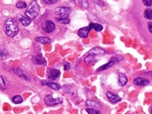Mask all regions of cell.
I'll list each match as a JSON object with an SVG mask.
<instances>
[{
	"label": "cell",
	"instance_id": "obj_31",
	"mask_svg": "<svg viewBox=\"0 0 152 114\" xmlns=\"http://www.w3.org/2000/svg\"><path fill=\"white\" fill-rule=\"evenodd\" d=\"M94 2H95V3H97V4H101V6L102 7H103V6H105V4L103 3V2H101V1H99V0H94Z\"/></svg>",
	"mask_w": 152,
	"mask_h": 114
},
{
	"label": "cell",
	"instance_id": "obj_34",
	"mask_svg": "<svg viewBox=\"0 0 152 114\" xmlns=\"http://www.w3.org/2000/svg\"><path fill=\"white\" fill-rule=\"evenodd\" d=\"M151 113L152 114V108H151Z\"/></svg>",
	"mask_w": 152,
	"mask_h": 114
},
{
	"label": "cell",
	"instance_id": "obj_8",
	"mask_svg": "<svg viewBox=\"0 0 152 114\" xmlns=\"http://www.w3.org/2000/svg\"><path fill=\"white\" fill-rule=\"evenodd\" d=\"M133 83L136 86H148L150 84V81L146 78L143 77H136L133 80Z\"/></svg>",
	"mask_w": 152,
	"mask_h": 114
},
{
	"label": "cell",
	"instance_id": "obj_1",
	"mask_svg": "<svg viewBox=\"0 0 152 114\" xmlns=\"http://www.w3.org/2000/svg\"><path fill=\"white\" fill-rule=\"evenodd\" d=\"M4 31L7 35L10 37L16 36L19 32V26L16 20L13 18H8L4 22Z\"/></svg>",
	"mask_w": 152,
	"mask_h": 114
},
{
	"label": "cell",
	"instance_id": "obj_29",
	"mask_svg": "<svg viewBox=\"0 0 152 114\" xmlns=\"http://www.w3.org/2000/svg\"><path fill=\"white\" fill-rule=\"evenodd\" d=\"M58 0H43V2H44L46 4H48V5H50V4H53V3H56Z\"/></svg>",
	"mask_w": 152,
	"mask_h": 114
},
{
	"label": "cell",
	"instance_id": "obj_13",
	"mask_svg": "<svg viewBox=\"0 0 152 114\" xmlns=\"http://www.w3.org/2000/svg\"><path fill=\"white\" fill-rule=\"evenodd\" d=\"M89 30H90L89 27H83V28H80L79 30H78V35H79V37L82 38H87L88 35H89Z\"/></svg>",
	"mask_w": 152,
	"mask_h": 114
},
{
	"label": "cell",
	"instance_id": "obj_18",
	"mask_svg": "<svg viewBox=\"0 0 152 114\" xmlns=\"http://www.w3.org/2000/svg\"><path fill=\"white\" fill-rule=\"evenodd\" d=\"M89 27L90 28H94L95 31H98V32L102 31V30H103V27L102 25H100V24H96V23H90Z\"/></svg>",
	"mask_w": 152,
	"mask_h": 114
},
{
	"label": "cell",
	"instance_id": "obj_27",
	"mask_svg": "<svg viewBox=\"0 0 152 114\" xmlns=\"http://www.w3.org/2000/svg\"><path fill=\"white\" fill-rule=\"evenodd\" d=\"M143 4L146 7H151L152 5V0H143Z\"/></svg>",
	"mask_w": 152,
	"mask_h": 114
},
{
	"label": "cell",
	"instance_id": "obj_14",
	"mask_svg": "<svg viewBox=\"0 0 152 114\" xmlns=\"http://www.w3.org/2000/svg\"><path fill=\"white\" fill-rule=\"evenodd\" d=\"M105 54V51L103 49H102L100 48H95L91 49L89 52V55H94V56H103V55Z\"/></svg>",
	"mask_w": 152,
	"mask_h": 114
},
{
	"label": "cell",
	"instance_id": "obj_7",
	"mask_svg": "<svg viewBox=\"0 0 152 114\" xmlns=\"http://www.w3.org/2000/svg\"><path fill=\"white\" fill-rule=\"evenodd\" d=\"M107 97L109 99V101H111L112 104H116L118 102H120L121 100V98L119 95H116L113 92L108 91L107 92Z\"/></svg>",
	"mask_w": 152,
	"mask_h": 114
},
{
	"label": "cell",
	"instance_id": "obj_26",
	"mask_svg": "<svg viewBox=\"0 0 152 114\" xmlns=\"http://www.w3.org/2000/svg\"><path fill=\"white\" fill-rule=\"evenodd\" d=\"M0 78H1V89L4 90L7 87V83L5 82V80H4L3 76L0 77Z\"/></svg>",
	"mask_w": 152,
	"mask_h": 114
},
{
	"label": "cell",
	"instance_id": "obj_12",
	"mask_svg": "<svg viewBox=\"0 0 152 114\" xmlns=\"http://www.w3.org/2000/svg\"><path fill=\"white\" fill-rule=\"evenodd\" d=\"M86 105L87 108H95V109H98V110H99L101 108V105L99 104L98 102L94 101V100H91V99H88L86 101Z\"/></svg>",
	"mask_w": 152,
	"mask_h": 114
},
{
	"label": "cell",
	"instance_id": "obj_15",
	"mask_svg": "<svg viewBox=\"0 0 152 114\" xmlns=\"http://www.w3.org/2000/svg\"><path fill=\"white\" fill-rule=\"evenodd\" d=\"M118 82H119V84L121 86L126 85L127 83H128V78H127L126 75L121 73H119L118 74Z\"/></svg>",
	"mask_w": 152,
	"mask_h": 114
},
{
	"label": "cell",
	"instance_id": "obj_2",
	"mask_svg": "<svg viewBox=\"0 0 152 114\" xmlns=\"http://www.w3.org/2000/svg\"><path fill=\"white\" fill-rule=\"evenodd\" d=\"M39 12H40L39 4H38V3L36 0H33V2H31V3L29 4V6H28V7H27L25 12V15L27 17L30 18L31 20H33L38 16Z\"/></svg>",
	"mask_w": 152,
	"mask_h": 114
},
{
	"label": "cell",
	"instance_id": "obj_3",
	"mask_svg": "<svg viewBox=\"0 0 152 114\" xmlns=\"http://www.w3.org/2000/svg\"><path fill=\"white\" fill-rule=\"evenodd\" d=\"M44 102L46 104L50 107H53L55 105L60 104L63 103V99L62 98H54L52 95H47L44 97Z\"/></svg>",
	"mask_w": 152,
	"mask_h": 114
},
{
	"label": "cell",
	"instance_id": "obj_28",
	"mask_svg": "<svg viewBox=\"0 0 152 114\" xmlns=\"http://www.w3.org/2000/svg\"><path fill=\"white\" fill-rule=\"evenodd\" d=\"M7 56V51L2 49V51H1V59L3 60V59H5Z\"/></svg>",
	"mask_w": 152,
	"mask_h": 114
},
{
	"label": "cell",
	"instance_id": "obj_33",
	"mask_svg": "<svg viewBox=\"0 0 152 114\" xmlns=\"http://www.w3.org/2000/svg\"><path fill=\"white\" fill-rule=\"evenodd\" d=\"M146 75H149V76H151L152 77V72H148V73H146Z\"/></svg>",
	"mask_w": 152,
	"mask_h": 114
},
{
	"label": "cell",
	"instance_id": "obj_11",
	"mask_svg": "<svg viewBox=\"0 0 152 114\" xmlns=\"http://www.w3.org/2000/svg\"><path fill=\"white\" fill-rule=\"evenodd\" d=\"M42 85H46L49 86L50 88L52 89V90H55V91H59L62 88L59 83H51V82H47V81H42Z\"/></svg>",
	"mask_w": 152,
	"mask_h": 114
},
{
	"label": "cell",
	"instance_id": "obj_24",
	"mask_svg": "<svg viewBox=\"0 0 152 114\" xmlns=\"http://www.w3.org/2000/svg\"><path fill=\"white\" fill-rule=\"evenodd\" d=\"M86 110L88 114H101V113H100L99 110H98V109H95V108H87Z\"/></svg>",
	"mask_w": 152,
	"mask_h": 114
},
{
	"label": "cell",
	"instance_id": "obj_21",
	"mask_svg": "<svg viewBox=\"0 0 152 114\" xmlns=\"http://www.w3.org/2000/svg\"><path fill=\"white\" fill-rule=\"evenodd\" d=\"M12 102L16 104H20L23 103V98L20 95H16L12 98Z\"/></svg>",
	"mask_w": 152,
	"mask_h": 114
},
{
	"label": "cell",
	"instance_id": "obj_23",
	"mask_svg": "<svg viewBox=\"0 0 152 114\" xmlns=\"http://www.w3.org/2000/svg\"><path fill=\"white\" fill-rule=\"evenodd\" d=\"M56 20H57V21H59L60 23H62V24H68L70 22L68 16H66V17H57Z\"/></svg>",
	"mask_w": 152,
	"mask_h": 114
},
{
	"label": "cell",
	"instance_id": "obj_20",
	"mask_svg": "<svg viewBox=\"0 0 152 114\" xmlns=\"http://www.w3.org/2000/svg\"><path fill=\"white\" fill-rule=\"evenodd\" d=\"M32 20L29 17H27V16H22L21 18H20V22L24 26H28L29 25H30V23H31Z\"/></svg>",
	"mask_w": 152,
	"mask_h": 114
},
{
	"label": "cell",
	"instance_id": "obj_25",
	"mask_svg": "<svg viewBox=\"0 0 152 114\" xmlns=\"http://www.w3.org/2000/svg\"><path fill=\"white\" fill-rule=\"evenodd\" d=\"M26 7H27V4H26L25 2H23V1H20V2H18V3H16V7H17V8H20V9L25 8Z\"/></svg>",
	"mask_w": 152,
	"mask_h": 114
},
{
	"label": "cell",
	"instance_id": "obj_4",
	"mask_svg": "<svg viewBox=\"0 0 152 114\" xmlns=\"http://www.w3.org/2000/svg\"><path fill=\"white\" fill-rule=\"evenodd\" d=\"M122 60V58L121 57L119 56H114L111 58V60L108 62V63L105 64L104 65H102L98 68V69H97V72H101V71H103V70H106L109 69V68H111V67L114 66L115 64L118 62H120L121 60Z\"/></svg>",
	"mask_w": 152,
	"mask_h": 114
},
{
	"label": "cell",
	"instance_id": "obj_19",
	"mask_svg": "<svg viewBox=\"0 0 152 114\" xmlns=\"http://www.w3.org/2000/svg\"><path fill=\"white\" fill-rule=\"evenodd\" d=\"M74 2L76 3V4L79 5L80 7H81L84 9H86L88 7V2H87V0H74Z\"/></svg>",
	"mask_w": 152,
	"mask_h": 114
},
{
	"label": "cell",
	"instance_id": "obj_22",
	"mask_svg": "<svg viewBox=\"0 0 152 114\" xmlns=\"http://www.w3.org/2000/svg\"><path fill=\"white\" fill-rule=\"evenodd\" d=\"M144 16L147 20H152V9L147 8L144 12Z\"/></svg>",
	"mask_w": 152,
	"mask_h": 114
},
{
	"label": "cell",
	"instance_id": "obj_6",
	"mask_svg": "<svg viewBox=\"0 0 152 114\" xmlns=\"http://www.w3.org/2000/svg\"><path fill=\"white\" fill-rule=\"evenodd\" d=\"M41 28L44 30L46 33H51L52 31H54L55 28V25L53 21L51 20H47L45 21L42 25H41Z\"/></svg>",
	"mask_w": 152,
	"mask_h": 114
},
{
	"label": "cell",
	"instance_id": "obj_17",
	"mask_svg": "<svg viewBox=\"0 0 152 114\" xmlns=\"http://www.w3.org/2000/svg\"><path fill=\"white\" fill-rule=\"evenodd\" d=\"M35 40L41 44H47V43H51V39L47 38V37H37L35 38Z\"/></svg>",
	"mask_w": 152,
	"mask_h": 114
},
{
	"label": "cell",
	"instance_id": "obj_32",
	"mask_svg": "<svg viewBox=\"0 0 152 114\" xmlns=\"http://www.w3.org/2000/svg\"><path fill=\"white\" fill-rule=\"evenodd\" d=\"M148 29H149V31L152 34V22L148 23Z\"/></svg>",
	"mask_w": 152,
	"mask_h": 114
},
{
	"label": "cell",
	"instance_id": "obj_16",
	"mask_svg": "<svg viewBox=\"0 0 152 114\" xmlns=\"http://www.w3.org/2000/svg\"><path fill=\"white\" fill-rule=\"evenodd\" d=\"M33 62L36 64H41V65H42V64H45L47 63L45 58L41 55H37L36 56L33 57Z\"/></svg>",
	"mask_w": 152,
	"mask_h": 114
},
{
	"label": "cell",
	"instance_id": "obj_5",
	"mask_svg": "<svg viewBox=\"0 0 152 114\" xmlns=\"http://www.w3.org/2000/svg\"><path fill=\"white\" fill-rule=\"evenodd\" d=\"M55 14L59 16L58 17H66L70 15L72 12V9L68 7H59L55 9Z\"/></svg>",
	"mask_w": 152,
	"mask_h": 114
},
{
	"label": "cell",
	"instance_id": "obj_9",
	"mask_svg": "<svg viewBox=\"0 0 152 114\" xmlns=\"http://www.w3.org/2000/svg\"><path fill=\"white\" fill-rule=\"evenodd\" d=\"M60 70L55 69H50L49 73H48V77H49V79L52 80V81L57 79L58 77H60Z\"/></svg>",
	"mask_w": 152,
	"mask_h": 114
},
{
	"label": "cell",
	"instance_id": "obj_10",
	"mask_svg": "<svg viewBox=\"0 0 152 114\" xmlns=\"http://www.w3.org/2000/svg\"><path fill=\"white\" fill-rule=\"evenodd\" d=\"M14 72L16 73L17 76H19L20 78L25 80V81H30V77L28 74H26V73H25L23 70H21L20 69H14Z\"/></svg>",
	"mask_w": 152,
	"mask_h": 114
},
{
	"label": "cell",
	"instance_id": "obj_30",
	"mask_svg": "<svg viewBox=\"0 0 152 114\" xmlns=\"http://www.w3.org/2000/svg\"><path fill=\"white\" fill-rule=\"evenodd\" d=\"M63 67H64V70H66V71L69 70L70 69L69 63H68V62H65V63L63 64Z\"/></svg>",
	"mask_w": 152,
	"mask_h": 114
}]
</instances>
